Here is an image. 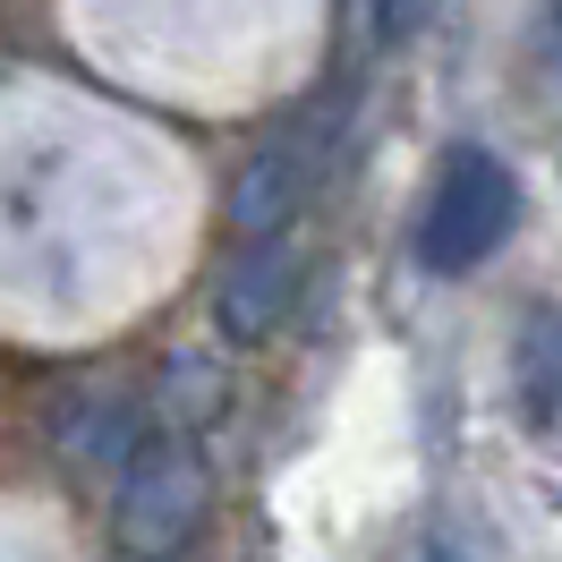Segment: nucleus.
<instances>
[{
  "label": "nucleus",
  "instance_id": "7ed1b4c3",
  "mask_svg": "<svg viewBox=\"0 0 562 562\" xmlns=\"http://www.w3.org/2000/svg\"><path fill=\"white\" fill-rule=\"evenodd\" d=\"M307 179H316V128L273 137L231 179V231H239V239H281V231L299 222V205H307Z\"/></svg>",
  "mask_w": 562,
  "mask_h": 562
},
{
  "label": "nucleus",
  "instance_id": "f257e3e1",
  "mask_svg": "<svg viewBox=\"0 0 562 562\" xmlns=\"http://www.w3.org/2000/svg\"><path fill=\"white\" fill-rule=\"evenodd\" d=\"M520 231V179L494 162L486 145H452L435 162V188L418 205V265L426 273H477L494 247Z\"/></svg>",
  "mask_w": 562,
  "mask_h": 562
},
{
  "label": "nucleus",
  "instance_id": "0eeeda50",
  "mask_svg": "<svg viewBox=\"0 0 562 562\" xmlns=\"http://www.w3.org/2000/svg\"><path fill=\"white\" fill-rule=\"evenodd\" d=\"M537 60L546 77H562V0H537Z\"/></svg>",
  "mask_w": 562,
  "mask_h": 562
},
{
  "label": "nucleus",
  "instance_id": "20e7f679",
  "mask_svg": "<svg viewBox=\"0 0 562 562\" xmlns=\"http://www.w3.org/2000/svg\"><path fill=\"white\" fill-rule=\"evenodd\" d=\"M290 273H299L290 231H281V239H256L247 265L222 281V333H231V341H265L281 324V307H290Z\"/></svg>",
  "mask_w": 562,
  "mask_h": 562
},
{
  "label": "nucleus",
  "instance_id": "423d86ee",
  "mask_svg": "<svg viewBox=\"0 0 562 562\" xmlns=\"http://www.w3.org/2000/svg\"><path fill=\"white\" fill-rule=\"evenodd\" d=\"M512 375H520V401L537 426L562 418V307H537L520 324V358H512Z\"/></svg>",
  "mask_w": 562,
  "mask_h": 562
},
{
  "label": "nucleus",
  "instance_id": "f03ea898",
  "mask_svg": "<svg viewBox=\"0 0 562 562\" xmlns=\"http://www.w3.org/2000/svg\"><path fill=\"white\" fill-rule=\"evenodd\" d=\"M196 520H205V460L188 443H137L120 486V537L137 554H171Z\"/></svg>",
  "mask_w": 562,
  "mask_h": 562
},
{
  "label": "nucleus",
  "instance_id": "39448f33",
  "mask_svg": "<svg viewBox=\"0 0 562 562\" xmlns=\"http://www.w3.org/2000/svg\"><path fill=\"white\" fill-rule=\"evenodd\" d=\"M60 452L69 460H128L137 452V409H128V392H111V384H86L60 401Z\"/></svg>",
  "mask_w": 562,
  "mask_h": 562
}]
</instances>
